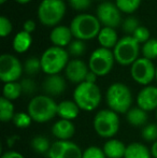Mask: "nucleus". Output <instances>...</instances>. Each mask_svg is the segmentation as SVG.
Instances as JSON below:
<instances>
[{
	"label": "nucleus",
	"instance_id": "obj_39",
	"mask_svg": "<svg viewBox=\"0 0 157 158\" xmlns=\"http://www.w3.org/2000/svg\"><path fill=\"white\" fill-rule=\"evenodd\" d=\"M69 4L73 10L84 11L90 6L92 0H69Z\"/></svg>",
	"mask_w": 157,
	"mask_h": 158
},
{
	"label": "nucleus",
	"instance_id": "obj_15",
	"mask_svg": "<svg viewBox=\"0 0 157 158\" xmlns=\"http://www.w3.org/2000/svg\"><path fill=\"white\" fill-rule=\"evenodd\" d=\"M137 104L142 110L150 111L157 110V87L156 86H144L139 92L137 97Z\"/></svg>",
	"mask_w": 157,
	"mask_h": 158
},
{
	"label": "nucleus",
	"instance_id": "obj_34",
	"mask_svg": "<svg viewBox=\"0 0 157 158\" xmlns=\"http://www.w3.org/2000/svg\"><path fill=\"white\" fill-rule=\"evenodd\" d=\"M139 27V21L134 16H128L123 22V30L127 35H132L136 29Z\"/></svg>",
	"mask_w": 157,
	"mask_h": 158
},
{
	"label": "nucleus",
	"instance_id": "obj_44",
	"mask_svg": "<svg viewBox=\"0 0 157 158\" xmlns=\"http://www.w3.org/2000/svg\"><path fill=\"white\" fill-rule=\"evenodd\" d=\"M19 139L17 137H11V138H8V141H6V144H8V146H13V144L15 143V141Z\"/></svg>",
	"mask_w": 157,
	"mask_h": 158
},
{
	"label": "nucleus",
	"instance_id": "obj_1",
	"mask_svg": "<svg viewBox=\"0 0 157 158\" xmlns=\"http://www.w3.org/2000/svg\"><path fill=\"white\" fill-rule=\"evenodd\" d=\"M105 101L110 110L118 114H126L130 110L132 96L129 87L124 83H113L105 93Z\"/></svg>",
	"mask_w": 157,
	"mask_h": 158
},
{
	"label": "nucleus",
	"instance_id": "obj_41",
	"mask_svg": "<svg viewBox=\"0 0 157 158\" xmlns=\"http://www.w3.org/2000/svg\"><path fill=\"white\" fill-rule=\"evenodd\" d=\"M1 158H25L21 153L16 152V151H6V153L2 154Z\"/></svg>",
	"mask_w": 157,
	"mask_h": 158
},
{
	"label": "nucleus",
	"instance_id": "obj_7",
	"mask_svg": "<svg viewBox=\"0 0 157 158\" xmlns=\"http://www.w3.org/2000/svg\"><path fill=\"white\" fill-rule=\"evenodd\" d=\"M66 14V4L63 0H42L38 6V17L41 24L56 27Z\"/></svg>",
	"mask_w": 157,
	"mask_h": 158
},
{
	"label": "nucleus",
	"instance_id": "obj_38",
	"mask_svg": "<svg viewBox=\"0 0 157 158\" xmlns=\"http://www.w3.org/2000/svg\"><path fill=\"white\" fill-rule=\"evenodd\" d=\"M12 31V23L6 16L0 17V35L2 38L8 37Z\"/></svg>",
	"mask_w": 157,
	"mask_h": 158
},
{
	"label": "nucleus",
	"instance_id": "obj_17",
	"mask_svg": "<svg viewBox=\"0 0 157 158\" xmlns=\"http://www.w3.org/2000/svg\"><path fill=\"white\" fill-rule=\"evenodd\" d=\"M72 32L70 27L64 25H58L56 27L53 28L52 32L50 33V40L54 46H58V48H65V46H69L71 43L72 39Z\"/></svg>",
	"mask_w": 157,
	"mask_h": 158
},
{
	"label": "nucleus",
	"instance_id": "obj_14",
	"mask_svg": "<svg viewBox=\"0 0 157 158\" xmlns=\"http://www.w3.org/2000/svg\"><path fill=\"white\" fill-rule=\"evenodd\" d=\"M89 72V67L81 59H72L68 63L65 69V75L70 82L81 84L85 82L86 75Z\"/></svg>",
	"mask_w": 157,
	"mask_h": 158
},
{
	"label": "nucleus",
	"instance_id": "obj_30",
	"mask_svg": "<svg viewBox=\"0 0 157 158\" xmlns=\"http://www.w3.org/2000/svg\"><path fill=\"white\" fill-rule=\"evenodd\" d=\"M24 71L26 72V74L30 75H36L39 73L40 70H42L41 66V59L38 57H29L28 59H26V61L23 64Z\"/></svg>",
	"mask_w": 157,
	"mask_h": 158
},
{
	"label": "nucleus",
	"instance_id": "obj_33",
	"mask_svg": "<svg viewBox=\"0 0 157 158\" xmlns=\"http://www.w3.org/2000/svg\"><path fill=\"white\" fill-rule=\"evenodd\" d=\"M141 137L147 142L157 141V125L155 124H147L143 127L141 131Z\"/></svg>",
	"mask_w": 157,
	"mask_h": 158
},
{
	"label": "nucleus",
	"instance_id": "obj_13",
	"mask_svg": "<svg viewBox=\"0 0 157 158\" xmlns=\"http://www.w3.org/2000/svg\"><path fill=\"white\" fill-rule=\"evenodd\" d=\"M83 152L78 144L71 141H57L53 142L48 158H82Z\"/></svg>",
	"mask_w": 157,
	"mask_h": 158
},
{
	"label": "nucleus",
	"instance_id": "obj_4",
	"mask_svg": "<svg viewBox=\"0 0 157 158\" xmlns=\"http://www.w3.org/2000/svg\"><path fill=\"white\" fill-rule=\"evenodd\" d=\"M73 101L78 104L80 110L94 111L101 102V92L97 84L83 83L79 84L73 92Z\"/></svg>",
	"mask_w": 157,
	"mask_h": 158
},
{
	"label": "nucleus",
	"instance_id": "obj_5",
	"mask_svg": "<svg viewBox=\"0 0 157 158\" xmlns=\"http://www.w3.org/2000/svg\"><path fill=\"white\" fill-rule=\"evenodd\" d=\"M42 71L48 75L59 74L65 70L69 63V53L67 50L58 46H51L43 52L41 56Z\"/></svg>",
	"mask_w": 157,
	"mask_h": 158
},
{
	"label": "nucleus",
	"instance_id": "obj_26",
	"mask_svg": "<svg viewBox=\"0 0 157 158\" xmlns=\"http://www.w3.org/2000/svg\"><path fill=\"white\" fill-rule=\"evenodd\" d=\"M2 94L6 99L13 101L16 100L17 98H19L23 93H22V87L21 83L19 82H10V83H6L3 85V89H2Z\"/></svg>",
	"mask_w": 157,
	"mask_h": 158
},
{
	"label": "nucleus",
	"instance_id": "obj_19",
	"mask_svg": "<svg viewBox=\"0 0 157 158\" xmlns=\"http://www.w3.org/2000/svg\"><path fill=\"white\" fill-rule=\"evenodd\" d=\"M79 113L80 108L72 100H64L57 106V115L60 117V119L72 122L79 116Z\"/></svg>",
	"mask_w": 157,
	"mask_h": 158
},
{
	"label": "nucleus",
	"instance_id": "obj_18",
	"mask_svg": "<svg viewBox=\"0 0 157 158\" xmlns=\"http://www.w3.org/2000/svg\"><path fill=\"white\" fill-rule=\"evenodd\" d=\"M76 132V127L71 121L59 119L52 127V133L60 141H69Z\"/></svg>",
	"mask_w": 157,
	"mask_h": 158
},
{
	"label": "nucleus",
	"instance_id": "obj_3",
	"mask_svg": "<svg viewBox=\"0 0 157 158\" xmlns=\"http://www.w3.org/2000/svg\"><path fill=\"white\" fill-rule=\"evenodd\" d=\"M72 35L76 39L87 41L98 37L101 30V24L97 16L92 14H79L70 24Z\"/></svg>",
	"mask_w": 157,
	"mask_h": 158
},
{
	"label": "nucleus",
	"instance_id": "obj_31",
	"mask_svg": "<svg viewBox=\"0 0 157 158\" xmlns=\"http://www.w3.org/2000/svg\"><path fill=\"white\" fill-rule=\"evenodd\" d=\"M13 124L17 128H27L30 126L32 122V118L28 113L26 112H17L15 113L14 117L12 119Z\"/></svg>",
	"mask_w": 157,
	"mask_h": 158
},
{
	"label": "nucleus",
	"instance_id": "obj_16",
	"mask_svg": "<svg viewBox=\"0 0 157 158\" xmlns=\"http://www.w3.org/2000/svg\"><path fill=\"white\" fill-rule=\"evenodd\" d=\"M42 89L46 96H59L66 90V81L61 75H48L42 84Z\"/></svg>",
	"mask_w": 157,
	"mask_h": 158
},
{
	"label": "nucleus",
	"instance_id": "obj_47",
	"mask_svg": "<svg viewBox=\"0 0 157 158\" xmlns=\"http://www.w3.org/2000/svg\"><path fill=\"white\" fill-rule=\"evenodd\" d=\"M155 80H156V82H157V67H156V77H155Z\"/></svg>",
	"mask_w": 157,
	"mask_h": 158
},
{
	"label": "nucleus",
	"instance_id": "obj_28",
	"mask_svg": "<svg viewBox=\"0 0 157 158\" xmlns=\"http://www.w3.org/2000/svg\"><path fill=\"white\" fill-rule=\"evenodd\" d=\"M140 3L141 0H115V4L119 11L127 14L136 12L140 6Z\"/></svg>",
	"mask_w": 157,
	"mask_h": 158
},
{
	"label": "nucleus",
	"instance_id": "obj_45",
	"mask_svg": "<svg viewBox=\"0 0 157 158\" xmlns=\"http://www.w3.org/2000/svg\"><path fill=\"white\" fill-rule=\"evenodd\" d=\"M15 1L17 2V3H21V4H26L28 3L29 1H31V0H15Z\"/></svg>",
	"mask_w": 157,
	"mask_h": 158
},
{
	"label": "nucleus",
	"instance_id": "obj_48",
	"mask_svg": "<svg viewBox=\"0 0 157 158\" xmlns=\"http://www.w3.org/2000/svg\"><path fill=\"white\" fill-rule=\"evenodd\" d=\"M156 118H157V110H156Z\"/></svg>",
	"mask_w": 157,
	"mask_h": 158
},
{
	"label": "nucleus",
	"instance_id": "obj_46",
	"mask_svg": "<svg viewBox=\"0 0 157 158\" xmlns=\"http://www.w3.org/2000/svg\"><path fill=\"white\" fill-rule=\"evenodd\" d=\"M6 1V0H0V3H4Z\"/></svg>",
	"mask_w": 157,
	"mask_h": 158
},
{
	"label": "nucleus",
	"instance_id": "obj_37",
	"mask_svg": "<svg viewBox=\"0 0 157 158\" xmlns=\"http://www.w3.org/2000/svg\"><path fill=\"white\" fill-rule=\"evenodd\" d=\"M21 87H22V93L24 95H32L37 90V84L32 79L26 77V79L22 80Z\"/></svg>",
	"mask_w": 157,
	"mask_h": 158
},
{
	"label": "nucleus",
	"instance_id": "obj_2",
	"mask_svg": "<svg viewBox=\"0 0 157 158\" xmlns=\"http://www.w3.org/2000/svg\"><path fill=\"white\" fill-rule=\"evenodd\" d=\"M57 106L52 97L46 95H38L28 103V114L36 123H46L57 115Z\"/></svg>",
	"mask_w": 157,
	"mask_h": 158
},
{
	"label": "nucleus",
	"instance_id": "obj_9",
	"mask_svg": "<svg viewBox=\"0 0 157 158\" xmlns=\"http://www.w3.org/2000/svg\"><path fill=\"white\" fill-rule=\"evenodd\" d=\"M114 54L113 51L108 48H99L92 53L88 60V67L92 72L97 77H105L112 71L114 66Z\"/></svg>",
	"mask_w": 157,
	"mask_h": 158
},
{
	"label": "nucleus",
	"instance_id": "obj_29",
	"mask_svg": "<svg viewBox=\"0 0 157 158\" xmlns=\"http://www.w3.org/2000/svg\"><path fill=\"white\" fill-rule=\"evenodd\" d=\"M142 55L143 58L153 61L157 58V39H150L142 45Z\"/></svg>",
	"mask_w": 157,
	"mask_h": 158
},
{
	"label": "nucleus",
	"instance_id": "obj_40",
	"mask_svg": "<svg viewBox=\"0 0 157 158\" xmlns=\"http://www.w3.org/2000/svg\"><path fill=\"white\" fill-rule=\"evenodd\" d=\"M35 29H36V23H35L34 21H31V19H28V21H26L25 23L23 24V30L28 33H31L35 31Z\"/></svg>",
	"mask_w": 157,
	"mask_h": 158
},
{
	"label": "nucleus",
	"instance_id": "obj_25",
	"mask_svg": "<svg viewBox=\"0 0 157 158\" xmlns=\"http://www.w3.org/2000/svg\"><path fill=\"white\" fill-rule=\"evenodd\" d=\"M14 115V106H13L12 101L6 99L4 97H1L0 99V119L3 123H6V122L12 121Z\"/></svg>",
	"mask_w": 157,
	"mask_h": 158
},
{
	"label": "nucleus",
	"instance_id": "obj_10",
	"mask_svg": "<svg viewBox=\"0 0 157 158\" xmlns=\"http://www.w3.org/2000/svg\"><path fill=\"white\" fill-rule=\"evenodd\" d=\"M130 74L136 83L149 86L156 77V68L153 61L147 58H138L130 67Z\"/></svg>",
	"mask_w": 157,
	"mask_h": 158
},
{
	"label": "nucleus",
	"instance_id": "obj_21",
	"mask_svg": "<svg viewBox=\"0 0 157 158\" xmlns=\"http://www.w3.org/2000/svg\"><path fill=\"white\" fill-rule=\"evenodd\" d=\"M97 38H98V42L101 45V48H108V50H112V48H115L119 40L115 29L110 27L101 28Z\"/></svg>",
	"mask_w": 157,
	"mask_h": 158
},
{
	"label": "nucleus",
	"instance_id": "obj_36",
	"mask_svg": "<svg viewBox=\"0 0 157 158\" xmlns=\"http://www.w3.org/2000/svg\"><path fill=\"white\" fill-rule=\"evenodd\" d=\"M82 158H107L102 148L98 146H89L83 151Z\"/></svg>",
	"mask_w": 157,
	"mask_h": 158
},
{
	"label": "nucleus",
	"instance_id": "obj_49",
	"mask_svg": "<svg viewBox=\"0 0 157 158\" xmlns=\"http://www.w3.org/2000/svg\"><path fill=\"white\" fill-rule=\"evenodd\" d=\"M63 1H65V0H63Z\"/></svg>",
	"mask_w": 157,
	"mask_h": 158
},
{
	"label": "nucleus",
	"instance_id": "obj_42",
	"mask_svg": "<svg viewBox=\"0 0 157 158\" xmlns=\"http://www.w3.org/2000/svg\"><path fill=\"white\" fill-rule=\"evenodd\" d=\"M97 75L95 74L94 72H92V71L89 70V72H88V74L86 75V79H85V82H87V83H94L96 84V81H97Z\"/></svg>",
	"mask_w": 157,
	"mask_h": 158
},
{
	"label": "nucleus",
	"instance_id": "obj_12",
	"mask_svg": "<svg viewBox=\"0 0 157 158\" xmlns=\"http://www.w3.org/2000/svg\"><path fill=\"white\" fill-rule=\"evenodd\" d=\"M96 16L103 27L116 28L122 22L121 11L115 3L110 1H105L100 3L97 8Z\"/></svg>",
	"mask_w": 157,
	"mask_h": 158
},
{
	"label": "nucleus",
	"instance_id": "obj_11",
	"mask_svg": "<svg viewBox=\"0 0 157 158\" xmlns=\"http://www.w3.org/2000/svg\"><path fill=\"white\" fill-rule=\"evenodd\" d=\"M23 71V64L14 55L2 54L0 56V80L4 84L17 82Z\"/></svg>",
	"mask_w": 157,
	"mask_h": 158
},
{
	"label": "nucleus",
	"instance_id": "obj_27",
	"mask_svg": "<svg viewBox=\"0 0 157 158\" xmlns=\"http://www.w3.org/2000/svg\"><path fill=\"white\" fill-rule=\"evenodd\" d=\"M30 146L38 154H45V153L48 154L52 144H51V142L48 141V139L46 137H44V135H37V137L31 139Z\"/></svg>",
	"mask_w": 157,
	"mask_h": 158
},
{
	"label": "nucleus",
	"instance_id": "obj_8",
	"mask_svg": "<svg viewBox=\"0 0 157 158\" xmlns=\"http://www.w3.org/2000/svg\"><path fill=\"white\" fill-rule=\"evenodd\" d=\"M139 43L131 35H125L121 38L115 48H113L115 61L122 66H131L139 58Z\"/></svg>",
	"mask_w": 157,
	"mask_h": 158
},
{
	"label": "nucleus",
	"instance_id": "obj_22",
	"mask_svg": "<svg viewBox=\"0 0 157 158\" xmlns=\"http://www.w3.org/2000/svg\"><path fill=\"white\" fill-rule=\"evenodd\" d=\"M124 158H152L151 150L142 143L132 142L126 148Z\"/></svg>",
	"mask_w": 157,
	"mask_h": 158
},
{
	"label": "nucleus",
	"instance_id": "obj_43",
	"mask_svg": "<svg viewBox=\"0 0 157 158\" xmlns=\"http://www.w3.org/2000/svg\"><path fill=\"white\" fill-rule=\"evenodd\" d=\"M151 154H152V157L154 158H157V141L153 142L151 146Z\"/></svg>",
	"mask_w": 157,
	"mask_h": 158
},
{
	"label": "nucleus",
	"instance_id": "obj_6",
	"mask_svg": "<svg viewBox=\"0 0 157 158\" xmlns=\"http://www.w3.org/2000/svg\"><path fill=\"white\" fill-rule=\"evenodd\" d=\"M93 126L99 137L105 139H113L119 129L118 114L110 109L100 110L94 116Z\"/></svg>",
	"mask_w": 157,
	"mask_h": 158
},
{
	"label": "nucleus",
	"instance_id": "obj_20",
	"mask_svg": "<svg viewBox=\"0 0 157 158\" xmlns=\"http://www.w3.org/2000/svg\"><path fill=\"white\" fill-rule=\"evenodd\" d=\"M127 146L122 141L116 139H110L103 144V152L107 158H124Z\"/></svg>",
	"mask_w": 157,
	"mask_h": 158
},
{
	"label": "nucleus",
	"instance_id": "obj_23",
	"mask_svg": "<svg viewBox=\"0 0 157 158\" xmlns=\"http://www.w3.org/2000/svg\"><path fill=\"white\" fill-rule=\"evenodd\" d=\"M126 119L131 126L141 127L145 126L147 122V112L141 108H131L126 113Z\"/></svg>",
	"mask_w": 157,
	"mask_h": 158
},
{
	"label": "nucleus",
	"instance_id": "obj_24",
	"mask_svg": "<svg viewBox=\"0 0 157 158\" xmlns=\"http://www.w3.org/2000/svg\"><path fill=\"white\" fill-rule=\"evenodd\" d=\"M32 42L31 33H28L24 30L19 31L17 35H15L14 39H13V50L16 53H25L30 48Z\"/></svg>",
	"mask_w": 157,
	"mask_h": 158
},
{
	"label": "nucleus",
	"instance_id": "obj_32",
	"mask_svg": "<svg viewBox=\"0 0 157 158\" xmlns=\"http://www.w3.org/2000/svg\"><path fill=\"white\" fill-rule=\"evenodd\" d=\"M67 51H68V53H69L70 55H72V56L80 57V56H82L84 53H85L86 45H85V43H84V41L76 39L69 44Z\"/></svg>",
	"mask_w": 157,
	"mask_h": 158
},
{
	"label": "nucleus",
	"instance_id": "obj_35",
	"mask_svg": "<svg viewBox=\"0 0 157 158\" xmlns=\"http://www.w3.org/2000/svg\"><path fill=\"white\" fill-rule=\"evenodd\" d=\"M131 37L134 38L139 44L140 43L144 44L145 42L150 40V31L147 27H144V26H139Z\"/></svg>",
	"mask_w": 157,
	"mask_h": 158
}]
</instances>
